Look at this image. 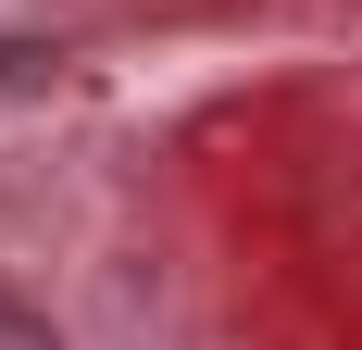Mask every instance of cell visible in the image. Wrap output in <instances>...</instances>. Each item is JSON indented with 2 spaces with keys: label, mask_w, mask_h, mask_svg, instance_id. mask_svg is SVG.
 <instances>
[{
  "label": "cell",
  "mask_w": 362,
  "mask_h": 350,
  "mask_svg": "<svg viewBox=\"0 0 362 350\" xmlns=\"http://www.w3.org/2000/svg\"><path fill=\"white\" fill-rule=\"evenodd\" d=\"M0 350H63V338H50V325H37L25 300H0Z\"/></svg>",
  "instance_id": "cell-1"
}]
</instances>
